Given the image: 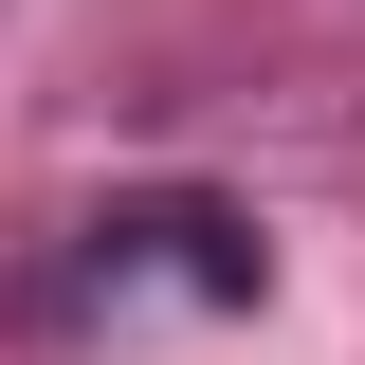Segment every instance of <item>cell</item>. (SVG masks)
I'll return each instance as SVG.
<instances>
[{"label": "cell", "mask_w": 365, "mask_h": 365, "mask_svg": "<svg viewBox=\"0 0 365 365\" xmlns=\"http://www.w3.org/2000/svg\"><path fill=\"white\" fill-rule=\"evenodd\" d=\"M91 274H165V292H201V311H256V220H220V201H128V220L91 237Z\"/></svg>", "instance_id": "6da1fadb"}]
</instances>
